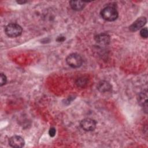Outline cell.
<instances>
[{"label":"cell","instance_id":"obj_1","mask_svg":"<svg viewBox=\"0 0 148 148\" xmlns=\"http://www.w3.org/2000/svg\"><path fill=\"white\" fill-rule=\"evenodd\" d=\"M100 14L102 18L108 21H113L116 20L119 16L116 8L110 6H106L102 9Z\"/></svg>","mask_w":148,"mask_h":148},{"label":"cell","instance_id":"obj_2","mask_svg":"<svg viewBox=\"0 0 148 148\" xmlns=\"http://www.w3.org/2000/svg\"><path fill=\"white\" fill-rule=\"evenodd\" d=\"M5 32L6 35L10 38H16L21 35L23 29L21 27L15 23H11L6 26Z\"/></svg>","mask_w":148,"mask_h":148},{"label":"cell","instance_id":"obj_3","mask_svg":"<svg viewBox=\"0 0 148 148\" xmlns=\"http://www.w3.org/2000/svg\"><path fill=\"white\" fill-rule=\"evenodd\" d=\"M67 64L73 68H78L83 64V58L77 53H72L68 55L66 58Z\"/></svg>","mask_w":148,"mask_h":148},{"label":"cell","instance_id":"obj_4","mask_svg":"<svg viewBox=\"0 0 148 148\" xmlns=\"http://www.w3.org/2000/svg\"><path fill=\"white\" fill-rule=\"evenodd\" d=\"M81 128L86 131H94L97 126L96 121L90 118H86L82 120L80 123Z\"/></svg>","mask_w":148,"mask_h":148},{"label":"cell","instance_id":"obj_5","mask_svg":"<svg viewBox=\"0 0 148 148\" xmlns=\"http://www.w3.org/2000/svg\"><path fill=\"white\" fill-rule=\"evenodd\" d=\"M147 20L145 17H140L137 18L130 27L129 29L132 32H135L142 28L146 23Z\"/></svg>","mask_w":148,"mask_h":148},{"label":"cell","instance_id":"obj_6","mask_svg":"<svg viewBox=\"0 0 148 148\" xmlns=\"http://www.w3.org/2000/svg\"><path fill=\"white\" fill-rule=\"evenodd\" d=\"M9 144L12 147L20 148L22 147L25 145L24 139L20 136L14 135L12 136L9 140Z\"/></svg>","mask_w":148,"mask_h":148},{"label":"cell","instance_id":"obj_7","mask_svg":"<svg viewBox=\"0 0 148 148\" xmlns=\"http://www.w3.org/2000/svg\"><path fill=\"white\" fill-rule=\"evenodd\" d=\"M94 39L97 43L102 46L108 45L110 41L109 35L106 34H98L95 36Z\"/></svg>","mask_w":148,"mask_h":148},{"label":"cell","instance_id":"obj_8","mask_svg":"<svg viewBox=\"0 0 148 148\" xmlns=\"http://www.w3.org/2000/svg\"><path fill=\"white\" fill-rule=\"evenodd\" d=\"M97 89L101 92H109L112 90V85L106 80H101L97 84Z\"/></svg>","mask_w":148,"mask_h":148},{"label":"cell","instance_id":"obj_9","mask_svg":"<svg viewBox=\"0 0 148 148\" xmlns=\"http://www.w3.org/2000/svg\"><path fill=\"white\" fill-rule=\"evenodd\" d=\"M69 4L72 9L76 11H80L83 9L86 6L85 2L80 1H71Z\"/></svg>","mask_w":148,"mask_h":148},{"label":"cell","instance_id":"obj_10","mask_svg":"<svg viewBox=\"0 0 148 148\" xmlns=\"http://www.w3.org/2000/svg\"><path fill=\"white\" fill-rule=\"evenodd\" d=\"M147 91L141 92L139 95L138 101L139 104L145 108V111H147Z\"/></svg>","mask_w":148,"mask_h":148},{"label":"cell","instance_id":"obj_11","mask_svg":"<svg viewBox=\"0 0 148 148\" xmlns=\"http://www.w3.org/2000/svg\"><path fill=\"white\" fill-rule=\"evenodd\" d=\"M76 84L77 85V86L84 87L87 84V79L84 77H79L77 79Z\"/></svg>","mask_w":148,"mask_h":148},{"label":"cell","instance_id":"obj_12","mask_svg":"<svg viewBox=\"0 0 148 148\" xmlns=\"http://www.w3.org/2000/svg\"><path fill=\"white\" fill-rule=\"evenodd\" d=\"M140 35L143 38H147L148 36V30L146 27L143 28L140 31Z\"/></svg>","mask_w":148,"mask_h":148},{"label":"cell","instance_id":"obj_13","mask_svg":"<svg viewBox=\"0 0 148 148\" xmlns=\"http://www.w3.org/2000/svg\"><path fill=\"white\" fill-rule=\"evenodd\" d=\"M6 81H7L6 76L3 73H1L0 75V86H2L4 84H5L6 83Z\"/></svg>","mask_w":148,"mask_h":148},{"label":"cell","instance_id":"obj_14","mask_svg":"<svg viewBox=\"0 0 148 148\" xmlns=\"http://www.w3.org/2000/svg\"><path fill=\"white\" fill-rule=\"evenodd\" d=\"M56 130L54 127H51L49 131V134L51 137L54 136L56 135Z\"/></svg>","mask_w":148,"mask_h":148},{"label":"cell","instance_id":"obj_15","mask_svg":"<svg viewBox=\"0 0 148 148\" xmlns=\"http://www.w3.org/2000/svg\"><path fill=\"white\" fill-rule=\"evenodd\" d=\"M65 39V38L64 36H60L57 37V41L58 42H62L64 41Z\"/></svg>","mask_w":148,"mask_h":148},{"label":"cell","instance_id":"obj_16","mask_svg":"<svg viewBox=\"0 0 148 148\" xmlns=\"http://www.w3.org/2000/svg\"><path fill=\"white\" fill-rule=\"evenodd\" d=\"M27 2V1H17V3H18L19 4H24V3H25Z\"/></svg>","mask_w":148,"mask_h":148}]
</instances>
